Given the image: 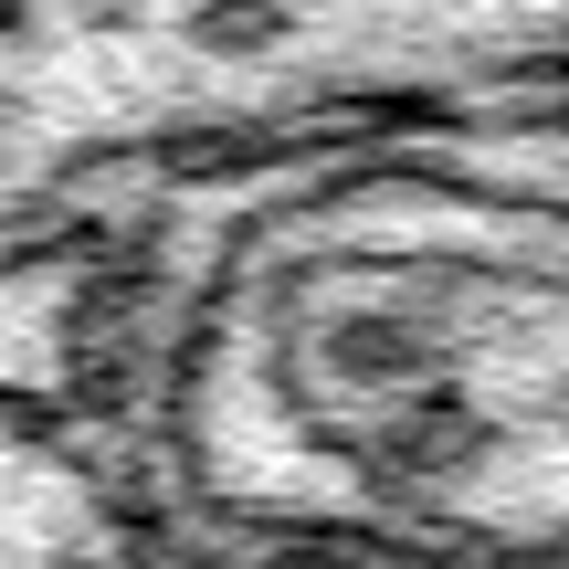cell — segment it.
Here are the masks:
<instances>
[{
	"instance_id": "6da1fadb",
	"label": "cell",
	"mask_w": 569,
	"mask_h": 569,
	"mask_svg": "<svg viewBox=\"0 0 569 569\" xmlns=\"http://www.w3.org/2000/svg\"><path fill=\"white\" fill-rule=\"evenodd\" d=\"M74 317V232L63 222H0V359H32Z\"/></svg>"
}]
</instances>
